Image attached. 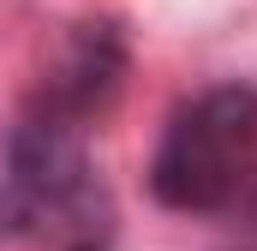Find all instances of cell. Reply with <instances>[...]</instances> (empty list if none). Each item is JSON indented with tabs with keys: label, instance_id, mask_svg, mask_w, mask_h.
Segmentation results:
<instances>
[{
	"label": "cell",
	"instance_id": "cell-1",
	"mask_svg": "<svg viewBox=\"0 0 257 251\" xmlns=\"http://www.w3.org/2000/svg\"><path fill=\"white\" fill-rule=\"evenodd\" d=\"M0 239L36 251H114L120 209L90 156V126L18 108L0 150Z\"/></svg>",
	"mask_w": 257,
	"mask_h": 251
},
{
	"label": "cell",
	"instance_id": "cell-2",
	"mask_svg": "<svg viewBox=\"0 0 257 251\" xmlns=\"http://www.w3.org/2000/svg\"><path fill=\"white\" fill-rule=\"evenodd\" d=\"M150 197L174 215L257 233V90L209 84L186 96L150 156Z\"/></svg>",
	"mask_w": 257,
	"mask_h": 251
},
{
	"label": "cell",
	"instance_id": "cell-3",
	"mask_svg": "<svg viewBox=\"0 0 257 251\" xmlns=\"http://www.w3.org/2000/svg\"><path fill=\"white\" fill-rule=\"evenodd\" d=\"M132 72V36L120 12H78L60 36V54L48 60L36 96L24 108L36 114H54V120L72 126H96L126 90Z\"/></svg>",
	"mask_w": 257,
	"mask_h": 251
}]
</instances>
